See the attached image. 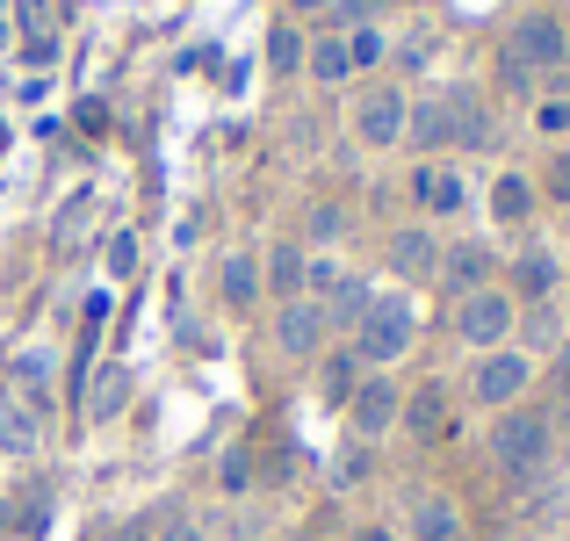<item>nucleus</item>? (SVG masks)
Here are the masks:
<instances>
[{
	"label": "nucleus",
	"instance_id": "f257e3e1",
	"mask_svg": "<svg viewBox=\"0 0 570 541\" xmlns=\"http://www.w3.org/2000/svg\"><path fill=\"white\" fill-rule=\"evenodd\" d=\"M491 455H499V470H513L520 484H528L549 462V419L542 412H505L499 433H491Z\"/></svg>",
	"mask_w": 570,
	"mask_h": 541
},
{
	"label": "nucleus",
	"instance_id": "f03ea898",
	"mask_svg": "<svg viewBox=\"0 0 570 541\" xmlns=\"http://www.w3.org/2000/svg\"><path fill=\"white\" fill-rule=\"evenodd\" d=\"M404 347H412V304H397V296H383V304L362 311V325H354V354L362 361H397Z\"/></svg>",
	"mask_w": 570,
	"mask_h": 541
},
{
	"label": "nucleus",
	"instance_id": "7ed1b4c3",
	"mask_svg": "<svg viewBox=\"0 0 570 541\" xmlns=\"http://www.w3.org/2000/svg\"><path fill=\"white\" fill-rule=\"evenodd\" d=\"M513 318H520V304H513L505 289H470V296L455 304V340H470V347L491 354L505 333H513Z\"/></svg>",
	"mask_w": 570,
	"mask_h": 541
},
{
	"label": "nucleus",
	"instance_id": "20e7f679",
	"mask_svg": "<svg viewBox=\"0 0 570 541\" xmlns=\"http://www.w3.org/2000/svg\"><path fill=\"white\" fill-rule=\"evenodd\" d=\"M563 51H570V37H563V22H549V14H528V22L505 37V66L513 72H549V66H563Z\"/></svg>",
	"mask_w": 570,
	"mask_h": 541
},
{
	"label": "nucleus",
	"instance_id": "39448f33",
	"mask_svg": "<svg viewBox=\"0 0 570 541\" xmlns=\"http://www.w3.org/2000/svg\"><path fill=\"white\" fill-rule=\"evenodd\" d=\"M528 383H534V361H528V354H513V347H491L484 361H476V375H470L476 404H513Z\"/></svg>",
	"mask_w": 570,
	"mask_h": 541
},
{
	"label": "nucleus",
	"instance_id": "423d86ee",
	"mask_svg": "<svg viewBox=\"0 0 570 541\" xmlns=\"http://www.w3.org/2000/svg\"><path fill=\"white\" fill-rule=\"evenodd\" d=\"M325 325H333V318H325L318 296H289V304H282V318H275V347L289 354V361H311V354L325 347Z\"/></svg>",
	"mask_w": 570,
	"mask_h": 541
},
{
	"label": "nucleus",
	"instance_id": "0eeeda50",
	"mask_svg": "<svg viewBox=\"0 0 570 541\" xmlns=\"http://www.w3.org/2000/svg\"><path fill=\"white\" fill-rule=\"evenodd\" d=\"M404 124H412V101H404L397 87H383V95H368L362 109H354V138H362L368 153H390V145L404 138Z\"/></svg>",
	"mask_w": 570,
	"mask_h": 541
},
{
	"label": "nucleus",
	"instance_id": "6e6552de",
	"mask_svg": "<svg viewBox=\"0 0 570 541\" xmlns=\"http://www.w3.org/2000/svg\"><path fill=\"white\" fill-rule=\"evenodd\" d=\"M347 412H354V433H368V441H376V433H390V426H397V412H404V404H397V383H383V375H376V383H362L347 397Z\"/></svg>",
	"mask_w": 570,
	"mask_h": 541
},
{
	"label": "nucleus",
	"instance_id": "1a4fd4ad",
	"mask_svg": "<svg viewBox=\"0 0 570 541\" xmlns=\"http://www.w3.org/2000/svg\"><path fill=\"white\" fill-rule=\"evenodd\" d=\"M441 116H448V138L455 145H491V116H484V101H476V87H455V95L441 101Z\"/></svg>",
	"mask_w": 570,
	"mask_h": 541
},
{
	"label": "nucleus",
	"instance_id": "9d476101",
	"mask_svg": "<svg viewBox=\"0 0 570 541\" xmlns=\"http://www.w3.org/2000/svg\"><path fill=\"white\" fill-rule=\"evenodd\" d=\"M412 195L433 209V217H455V209L470 203V188H462L455 167H419V174H412Z\"/></svg>",
	"mask_w": 570,
	"mask_h": 541
},
{
	"label": "nucleus",
	"instance_id": "9b49d317",
	"mask_svg": "<svg viewBox=\"0 0 570 541\" xmlns=\"http://www.w3.org/2000/svg\"><path fill=\"white\" fill-rule=\"evenodd\" d=\"M412 534H419V541H462L455 499H441V491H419V499H412Z\"/></svg>",
	"mask_w": 570,
	"mask_h": 541
},
{
	"label": "nucleus",
	"instance_id": "f8f14e48",
	"mask_svg": "<svg viewBox=\"0 0 570 541\" xmlns=\"http://www.w3.org/2000/svg\"><path fill=\"white\" fill-rule=\"evenodd\" d=\"M397 419L412 426V441H441V433H448V390H441V383H426Z\"/></svg>",
	"mask_w": 570,
	"mask_h": 541
},
{
	"label": "nucleus",
	"instance_id": "ddd939ff",
	"mask_svg": "<svg viewBox=\"0 0 570 541\" xmlns=\"http://www.w3.org/2000/svg\"><path fill=\"white\" fill-rule=\"evenodd\" d=\"M390 267H397V275H433V267H441V253H433V238L419 232V224H404V232L390 238Z\"/></svg>",
	"mask_w": 570,
	"mask_h": 541
},
{
	"label": "nucleus",
	"instance_id": "4468645a",
	"mask_svg": "<svg viewBox=\"0 0 570 541\" xmlns=\"http://www.w3.org/2000/svg\"><path fill=\"white\" fill-rule=\"evenodd\" d=\"M304 72H311V80H318V87H340V80H347V37H318V43H304Z\"/></svg>",
	"mask_w": 570,
	"mask_h": 541
},
{
	"label": "nucleus",
	"instance_id": "2eb2a0df",
	"mask_svg": "<svg viewBox=\"0 0 570 541\" xmlns=\"http://www.w3.org/2000/svg\"><path fill=\"white\" fill-rule=\"evenodd\" d=\"M217 289H224V304H253V296H261V260H253V253H224Z\"/></svg>",
	"mask_w": 570,
	"mask_h": 541
},
{
	"label": "nucleus",
	"instance_id": "dca6fc26",
	"mask_svg": "<svg viewBox=\"0 0 570 541\" xmlns=\"http://www.w3.org/2000/svg\"><path fill=\"white\" fill-rule=\"evenodd\" d=\"M304 275H311V260H304V246H275L267 253V289L289 304V296H304Z\"/></svg>",
	"mask_w": 570,
	"mask_h": 541
},
{
	"label": "nucleus",
	"instance_id": "f3484780",
	"mask_svg": "<svg viewBox=\"0 0 570 541\" xmlns=\"http://www.w3.org/2000/svg\"><path fill=\"white\" fill-rule=\"evenodd\" d=\"M441 275H448V289H462V296L484 289V253H476V246H455V253L441 260Z\"/></svg>",
	"mask_w": 570,
	"mask_h": 541
},
{
	"label": "nucleus",
	"instance_id": "a211bd4d",
	"mask_svg": "<svg viewBox=\"0 0 570 541\" xmlns=\"http://www.w3.org/2000/svg\"><path fill=\"white\" fill-rule=\"evenodd\" d=\"M491 209H499L505 224H520V217L534 209V188H528L520 174H499V188H491Z\"/></svg>",
	"mask_w": 570,
	"mask_h": 541
},
{
	"label": "nucleus",
	"instance_id": "6ab92c4d",
	"mask_svg": "<svg viewBox=\"0 0 570 541\" xmlns=\"http://www.w3.org/2000/svg\"><path fill=\"white\" fill-rule=\"evenodd\" d=\"M354 390H362V354H340V361H325V397H333V404H347Z\"/></svg>",
	"mask_w": 570,
	"mask_h": 541
},
{
	"label": "nucleus",
	"instance_id": "aec40b11",
	"mask_svg": "<svg viewBox=\"0 0 570 541\" xmlns=\"http://www.w3.org/2000/svg\"><path fill=\"white\" fill-rule=\"evenodd\" d=\"M124 397H130V375H124V368H101V375H95V419L124 412Z\"/></svg>",
	"mask_w": 570,
	"mask_h": 541
},
{
	"label": "nucleus",
	"instance_id": "412c9836",
	"mask_svg": "<svg viewBox=\"0 0 570 541\" xmlns=\"http://www.w3.org/2000/svg\"><path fill=\"white\" fill-rule=\"evenodd\" d=\"M557 289V260H549V253H528V260H520V296H549Z\"/></svg>",
	"mask_w": 570,
	"mask_h": 541
},
{
	"label": "nucleus",
	"instance_id": "4be33fe9",
	"mask_svg": "<svg viewBox=\"0 0 570 541\" xmlns=\"http://www.w3.org/2000/svg\"><path fill=\"white\" fill-rule=\"evenodd\" d=\"M267 66L296 72V66H304V37H296V29H275V37H267Z\"/></svg>",
	"mask_w": 570,
	"mask_h": 541
},
{
	"label": "nucleus",
	"instance_id": "5701e85b",
	"mask_svg": "<svg viewBox=\"0 0 570 541\" xmlns=\"http://www.w3.org/2000/svg\"><path fill=\"white\" fill-rule=\"evenodd\" d=\"M0 447H37V426H29V412H14V404H0Z\"/></svg>",
	"mask_w": 570,
	"mask_h": 541
},
{
	"label": "nucleus",
	"instance_id": "b1692460",
	"mask_svg": "<svg viewBox=\"0 0 570 541\" xmlns=\"http://www.w3.org/2000/svg\"><path fill=\"white\" fill-rule=\"evenodd\" d=\"M390 51V43H383V29H347V66H376V58Z\"/></svg>",
	"mask_w": 570,
	"mask_h": 541
},
{
	"label": "nucleus",
	"instance_id": "393cba45",
	"mask_svg": "<svg viewBox=\"0 0 570 541\" xmlns=\"http://www.w3.org/2000/svg\"><path fill=\"white\" fill-rule=\"evenodd\" d=\"M404 130H412L419 145H441V138H448V116H441V101H426V109H412V124H404Z\"/></svg>",
	"mask_w": 570,
	"mask_h": 541
},
{
	"label": "nucleus",
	"instance_id": "a878e982",
	"mask_svg": "<svg viewBox=\"0 0 570 541\" xmlns=\"http://www.w3.org/2000/svg\"><path fill=\"white\" fill-rule=\"evenodd\" d=\"M130 267H138V238L116 232V238H109V275H130Z\"/></svg>",
	"mask_w": 570,
	"mask_h": 541
},
{
	"label": "nucleus",
	"instance_id": "bb28decb",
	"mask_svg": "<svg viewBox=\"0 0 570 541\" xmlns=\"http://www.w3.org/2000/svg\"><path fill=\"white\" fill-rule=\"evenodd\" d=\"M159 541H203V528H195L188 513H167V520H159Z\"/></svg>",
	"mask_w": 570,
	"mask_h": 541
},
{
	"label": "nucleus",
	"instance_id": "cd10ccee",
	"mask_svg": "<svg viewBox=\"0 0 570 541\" xmlns=\"http://www.w3.org/2000/svg\"><path fill=\"white\" fill-rule=\"evenodd\" d=\"M534 124H542L549 138H557V130H570V101H542V109H534Z\"/></svg>",
	"mask_w": 570,
	"mask_h": 541
},
{
	"label": "nucleus",
	"instance_id": "c85d7f7f",
	"mask_svg": "<svg viewBox=\"0 0 570 541\" xmlns=\"http://www.w3.org/2000/svg\"><path fill=\"white\" fill-rule=\"evenodd\" d=\"M311 238H340V209H333V203L311 209Z\"/></svg>",
	"mask_w": 570,
	"mask_h": 541
},
{
	"label": "nucleus",
	"instance_id": "c756f323",
	"mask_svg": "<svg viewBox=\"0 0 570 541\" xmlns=\"http://www.w3.org/2000/svg\"><path fill=\"white\" fill-rule=\"evenodd\" d=\"M224 491H246V455H224Z\"/></svg>",
	"mask_w": 570,
	"mask_h": 541
},
{
	"label": "nucleus",
	"instance_id": "7c9ffc66",
	"mask_svg": "<svg viewBox=\"0 0 570 541\" xmlns=\"http://www.w3.org/2000/svg\"><path fill=\"white\" fill-rule=\"evenodd\" d=\"M282 8H289V14H325L333 0H282Z\"/></svg>",
	"mask_w": 570,
	"mask_h": 541
},
{
	"label": "nucleus",
	"instance_id": "2f4dec72",
	"mask_svg": "<svg viewBox=\"0 0 570 541\" xmlns=\"http://www.w3.org/2000/svg\"><path fill=\"white\" fill-rule=\"evenodd\" d=\"M557 195H563V203H570V153L557 159Z\"/></svg>",
	"mask_w": 570,
	"mask_h": 541
},
{
	"label": "nucleus",
	"instance_id": "473e14b6",
	"mask_svg": "<svg viewBox=\"0 0 570 541\" xmlns=\"http://www.w3.org/2000/svg\"><path fill=\"white\" fill-rule=\"evenodd\" d=\"M354 541H397V534H390V528H362V534H354Z\"/></svg>",
	"mask_w": 570,
	"mask_h": 541
},
{
	"label": "nucleus",
	"instance_id": "72a5a7b5",
	"mask_svg": "<svg viewBox=\"0 0 570 541\" xmlns=\"http://www.w3.org/2000/svg\"><path fill=\"white\" fill-rule=\"evenodd\" d=\"M563 390H570V347H563Z\"/></svg>",
	"mask_w": 570,
	"mask_h": 541
},
{
	"label": "nucleus",
	"instance_id": "f704fd0d",
	"mask_svg": "<svg viewBox=\"0 0 570 541\" xmlns=\"http://www.w3.org/2000/svg\"><path fill=\"white\" fill-rule=\"evenodd\" d=\"M563 209H570V203H563Z\"/></svg>",
	"mask_w": 570,
	"mask_h": 541
}]
</instances>
